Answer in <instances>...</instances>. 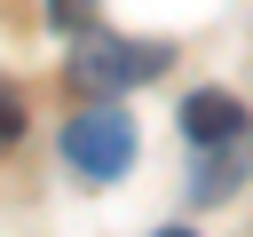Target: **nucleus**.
<instances>
[{
  "label": "nucleus",
  "mask_w": 253,
  "mask_h": 237,
  "mask_svg": "<svg viewBox=\"0 0 253 237\" xmlns=\"http://www.w3.org/2000/svg\"><path fill=\"white\" fill-rule=\"evenodd\" d=\"M47 24H55L63 40H79V32L103 24V0H47Z\"/></svg>",
  "instance_id": "nucleus-5"
},
{
  "label": "nucleus",
  "mask_w": 253,
  "mask_h": 237,
  "mask_svg": "<svg viewBox=\"0 0 253 237\" xmlns=\"http://www.w3.org/2000/svg\"><path fill=\"white\" fill-rule=\"evenodd\" d=\"M16 134H24V103H16V87L0 79V150H8Z\"/></svg>",
  "instance_id": "nucleus-6"
},
{
  "label": "nucleus",
  "mask_w": 253,
  "mask_h": 237,
  "mask_svg": "<svg viewBox=\"0 0 253 237\" xmlns=\"http://www.w3.org/2000/svg\"><path fill=\"white\" fill-rule=\"evenodd\" d=\"M63 158L87 174V182H111V174H126V158H134V118L111 103V95H95L71 126H63Z\"/></svg>",
  "instance_id": "nucleus-2"
},
{
  "label": "nucleus",
  "mask_w": 253,
  "mask_h": 237,
  "mask_svg": "<svg viewBox=\"0 0 253 237\" xmlns=\"http://www.w3.org/2000/svg\"><path fill=\"white\" fill-rule=\"evenodd\" d=\"M158 71H166V47L158 40H111L103 24L79 32V47H71V87L79 95H126V87H142Z\"/></svg>",
  "instance_id": "nucleus-1"
},
{
  "label": "nucleus",
  "mask_w": 253,
  "mask_h": 237,
  "mask_svg": "<svg viewBox=\"0 0 253 237\" xmlns=\"http://www.w3.org/2000/svg\"><path fill=\"white\" fill-rule=\"evenodd\" d=\"M237 182H245V158H237L229 142H213V158H206V174H198V190H190V198H198V205H213V198H229Z\"/></svg>",
  "instance_id": "nucleus-4"
},
{
  "label": "nucleus",
  "mask_w": 253,
  "mask_h": 237,
  "mask_svg": "<svg viewBox=\"0 0 253 237\" xmlns=\"http://www.w3.org/2000/svg\"><path fill=\"white\" fill-rule=\"evenodd\" d=\"M182 134L206 142V150H213V142H237V134H245V103L221 95V87H198V95L182 103Z\"/></svg>",
  "instance_id": "nucleus-3"
}]
</instances>
